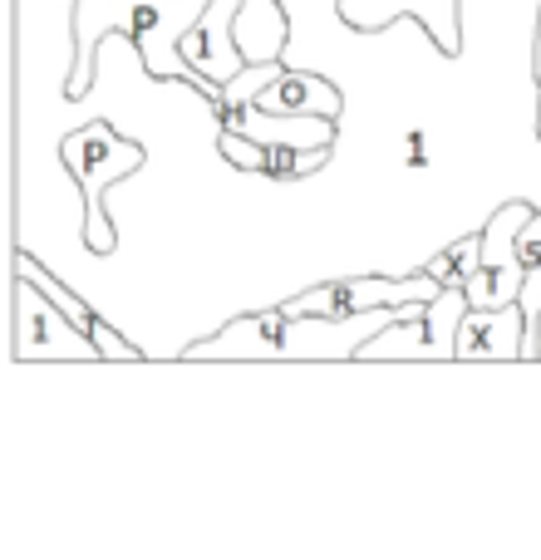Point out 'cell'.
<instances>
[{"mask_svg": "<svg viewBox=\"0 0 541 560\" xmlns=\"http://www.w3.org/2000/svg\"><path fill=\"white\" fill-rule=\"evenodd\" d=\"M522 359H527V364H541V315L527 319V345H522Z\"/></svg>", "mask_w": 541, "mask_h": 560, "instance_id": "obj_13", "label": "cell"}, {"mask_svg": "<svg viewBox=\"0 0 541 560\" xmlns=\"http://www.w3.org/2000/svg\"><path fill=\"white\" fill-rule=\"evenodd\" d=\"M477 266H483V232L458 236L453 246H444L438 256H428L424 271L434 276L438 285H468V280L477 276Z\"/></svg>", "mask_w": 541, "mask_h": 560, "instance_id": "obj_11", "label": "cell"}, {"mask_svg": "<svg viewBox=\"0 0 541 560\" xmlns=\"http://www.w3.org/2000/svg\"><path fill=\"white\" fill-rule=\"evenodd\" d=\"M537 84H541V15H537Z\"/></svg>", "mask_w": 541, "mask_h": 560, "instance_id": "obj_14", "label": "cell"}, {"mask_svg": "<svg viewBox=\"0 0 541 560\" xmlns=\"http://www.w3.org/2000/svg\"><path fill=\"white\" fill-rule=\"evenodd\" d=\"M330 163V148H296V143H262V163L256 173L270 183H300V177L320 173Z\"/></svg>", "mask_w": 541, "mask_h": 560, "instance_id": "obj_10", "label": "cell"}, {"mask_svg": "<svg viewBox=\"0 0 541 560\" xmlns=\"http://www.w3.org/2000/svg\"><path fill=\"white\" fill-rule=\"evenodd\" d=\"M15 359L20 364H30V359H39V364H74V359L99 364L104 354L45 290L15 276Z\"/></svg>", "mask_w": 541, "mask_h": 560, "instance_id": "obj_4", "label": "cell"}, {"mask_svg": "<svg viewBox=\"0 0 541 560\" xmlns=\"http://www.w3.org/2000/svg\"><path fill=\"white\" fill-rule=\"evenodd\" d=\"M246 5H252V0H207V10L197 15V25H187V35H183L187 65H193L217 94H222L227 79H237L246 65H252L246 49H242V39H237V20H242L237 10H246Z\"/></svg>", "mask_w": 541, "mask_h": 560, "instance_id": "obj_7", "label": "cell"}, {"mask_svg": "<svg viewBox=\"0 0 541 560\" xmlns=\"http://www.w3.org/2000/svg\"><path fill=\"white\" fill-rule=\"evenodd\" d=\"M438 280L418 266V276L408 280H384V276H349V280H325L315 290H300L296 300H286L290 315H315V319H349L365 310H384V305H404V300H434Z\"/></svg>", "mask_w": 541, "mask_h": 560, "instance_id": "obj_5", "label": "cell"}, {"mask_svg": "<svg viewBox=\"0 0 541 560\" xmlns=\"http://www.w3.org/2000/svg\"><path fill=\"white\" fill-rule=\"evenodd\" d=\"M256 108H266V114H315V118H339L345 114V98H339V89L330 84V79L320 74H300V69H280L270 84L256 89Z\"/></svg>", "mask_w": 541, "mask_h": 560, "instance_id": "obj_9", "label": "cell"}, {"mask_svg": "<svg viewBox=\"0 0 541 560\" xmlns=\"http://www.w3.org/2000/svg\"><path fill=\"white\" fill-rule=\"evenodd\" d=\"M541 89V84H537ZM537 133H541V98H537Z\"/></svg>", "mask_w": 541, "mask_h": 560, "instance_id": "obj_15", "label": "cell"}, {"mask_svg": "<svg viewBox=\"0 0 541 560\" xmlns=\"http://www.w3.org/2000/svg\"><path fill=\"white\" fill-rule=\"evenodd\" d=\"M532 202H507L487 217L483 226V266L468 280V300L473 305H507V300H522V256H517V232L532 217Z\"/></svg>", "mask_w": 541, "mask_h": 560, "instance_id": "obj_6", "label": "cell"}, {"mask_svg": "<svg viewBox=\"0 0 541 560\" xmlns=\"http://www.w3.org/2000/svg\"><path fill=\"white\" fill-rule=\"evenodd\" d=\"M527 345L522 300L507 305H473L458 325V359H487V364H517Z\"/></svg>", "mask_w": 541, "mask_h": 560, "instance_id": "obj_8", "label": "cell"}, {"mask_svg": "<svg viewBox=\"0 0 541 560\" xmlns=\"http://www.w3.org/2000/svg\"><path fill=\"white\" fill-rule=\"evenodd\" d=\"M517 256H522V310L532 319L541 315V207L517 232Z\"/></svg>", "mask_w": 541, "mask_h": 560, "instance_id": "obj_12", "label": "cell"}, {"mask_svg": "<svg viewBox=\"0 0 541 560\" xmlns=\"http://www.w3.org/2000/svg\"><path fill=\"white\" fill-rule=\"evenodd\" d=\"M394 310L399 305H384L349 319L290 315L286 305L256 310V315L227 325L222 335L197 339L187 359H355L359 345L394 319Z\"/></svg>", "mask_w": 541, "mask_h": 560, "instance_id": "obj_1", "label": "cell"}, {"mask_svg": "<svg viewBox=\"0 0 541 560\" xmlns=\"http://www.w3.org/2000/svg\"><path fill=\"white\" fill-rule=\"evenodd\" d=\"M473 310L463 285H444L418 319H389L359 345L355 359H458V325Z\"/></svg>", "mask_w": 541, "mask_h": 560, "instance_id": "obj_3", "label": "cell"}, {"mask_svg": "<svg viewBox=\"0 0 541 560\" xmlns=\"http://www.w3.org/2000/svg\"><path fill=\"white\" fill-rule=\"evenodd\" d=\"M59 163H65V173L74 177L79 192H84L79 242H84L89 252H99V256L118 252V222L108 217V207H104V187L124 183V177H134L138 167L148 163L143 143L124 138L114 124H84V128H74V133L59 138Z\"/></svg>", "mask_w": 541, "mask_h": 560, "instance_id": "obj_2", "label": "cell"}]
</instances>
